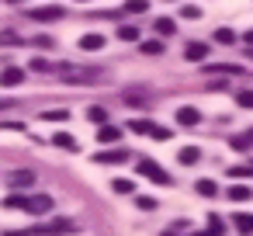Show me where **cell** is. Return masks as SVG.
<instances>
[{
    "label": "cell",
    "mask_w": 253,
    "mask_h": 236,
    "mask_svg": "<svg viewBox=\"0 0 253 236\" xmlns=\"http://www.w3.org/2000/svg\"><path fill=\"white\" fill-rule=\"evenodd\" d=\"M7 4H21V0H7Z\"/></svg>",
    "instance_id": "74e56055"
},
{
    "label": "cell",
    "mask_w": 253,
    "mask_h": 236,
    "mask_svg": "<svg viewBox=\"0 0 253 236\" xmlns=\"http://www.w3.org/2000/svg\"><path fill=\"white\" fill-rule=\"evenodd\" d=\"M42 118H45V122H66V118H70V111L56 108V111H42Z\"/></svg>",
    "instance_id": "4316f807"
},
{
    "label": "cell",
    "mask_w": 253,
    "mask_h": 236,
    "mask_svg": "<svg viewBox=\"0 0 253 236\" xmlns=\"http://www.w3.org/2000/svg\"><path fill=\"white\" fill-rule=\"evenodd\" d=\"M32 70H39V73H49L52 66H49V63H45L42 56H35V59H32Z\"/></svg>",
    "instance_id": "1f68e13d"
},
{
    "label": "cell",
    "mask_w": 253,
    "mask_h": 236,
    "mask_svg": "<svg viewBox=\"0 0 253 236\" xmlns=\"http://www.w3.org/2000/svg\"><path fill=\"white\" fill-rule=\"evenodd\" d=\"M25 205H28V194H7L4 198V208H11V212H25Z\"/></svg>",
    "instance_id": "ac0fdd59"
},
{
    "label": "cell",
    "mask_w": 253,
    "mask_h": 236,
    "mask_svg": "<svg viewBox=\"0 0 253 236\" xmlns=\"http://www.w3.org/2000/svg\"><path fill=\"white\" fill-rule=\"evenodd\" d=\"M153 28H156V35H163V39H167V35H173V32H177V21H173V18H156V21H153Z\"/></svg>",
    "instance_id": "2e32d148"
},
{
    "label": "cell",
    "mask_w": 253,
    "mask_h": 236,
    "mask_svg": "<svg viewBox=\"0 0 253 236\" xmlns=\"http://www.w3.org/2000/svg\"><path fill=\"white\" fill-rule=\"evenodd\" d=\"M80 49H84V52H101V49H104V35H97V32L80 35Z\"/></svg>",
    "instance_id": "8fae6325"
},
{
    "label": "cell",
    "mask_w": 253,
    "mask_h": 236,
    "mask_svg": "<svg viewBox=\"0 0 253 236\" xmlns=\"http://www.w3.org/2000/svg\"><path fill=\"white\" fill-rule=\"evenodd\" d=\"M194 191H198L201 198H215V194H218V184H215V181H198Z\"/></svg>",
    "instance_id": "44dd1931"
},
{
    "label": "cell",
    "mask_w": 253,
    "mask_h": 236,
    "mask_svg": "<svg viewBox=\"0 0 253 236\" xmlns=\"http://www.w3.org/2000/svg\"><path fill=\"white\" fill-rule=\"evenodd\" d=\"M180 14H184L187 21H198V18H201V11H198L194 4H184V7H180Z\"/></svg>",
    "instance_id": "f546056e"
},
{
    "label": "cell",
    "mask_w": 253,
    "mask_h": 236,
    "mask_svg": "<svg viewBox=\"0 0 253 236\" xmlns=\"http://www.w3.org/2000/svg\"><path fill=\"white\" fill-rule=\"evenodd\" d=\"M236 104L246 108V111H253V91H239V94H236Z\"/></svg>",
    "instance_id": "484cf974"
},
{
    "label": "cell",
    "mask_w": 253,
    "mask_h": 236,
    "mask_svg": "<svg viewBox=\"0 0 253 236\" xmlns=\"http://www.w3.org/2000/svg\"><path fill=\"white\" fill-rule=\"evenodd\" d=\"M128 129L139 132V136H149V139H156V142H167V139L173 136L167 125H156V122H149V118H135V122H128Z\"/></svg>",
    "instance_id": "7a4b0ae2"
},
{
    "label": "cell",
    "mask_w": 253,
    "mask_h": 236,
    "mask_svg": "<svg viewBox=\"0 0 253 236\" xmlns=\"http://www.w3.org/2000/svg\"><path fill=\"white\" fill-rule=\"evenodd\" d=\"M52 146H59V149H70V153H77V149H80V142H77L70 132H56V136H52Z\"/></svg>",
    "instance_id": "5bb4252c"
},
{
    "label": "cell",
    "mask_w": 253,
    "mask_h": 236,
    "mask_svg": "<svg viewBox=\"0 0 253 236\" xmlns=\"http://www.w3.org/2000/svg\"><path fill=\"white\" fill-rule=\"evenodd\" d=\"M118 139H122V129H118V125H101V129H97V142L108 146V142H118Z\"/></svg>",
    "instance_id": "4fadbf2b"
},
{
    "label": "cell",
    "mask_w": 253,
    "mask_h": 236,
    "mask_svg": "<svg viewBox=\"0 0 253 236\" xmlns=\"http://www.w3.org/2000/svg\"><path fill=\"white\" fill-rule=\"evenodd\" d=\"M194 236H218V233H211V229H208V233H194Z\"/></svg>",
    "instance_id": "d590c367"
},
{
    "label": "cell",
    "mask_w": 253,
    "mask_h": 236,
    "mask_svg": "<svg viewBox=\"0 0 253 236\" xmlns=\"http://www.w3.org/2000/svg\"><path fill=\"white\" fill-rule=\"evenodd\" d=\"M229 177H253V167H229Z\"/></svg>",
    "instance_id": "4dcf8cb0"
},
{
    "label": "cell",
    "mask_w": 253,
    "mask_h": 236,
    "mask_svg": "<svg viewBox=\"0 0 253 236\" xmlns=\"http://www.w3.org/2000/svg\"><path fill=\"white\" fill-rule=\"evenodd\" d=\"M236 229L239 233H253V215H236Z\"/></svg>",
    "instance_id": "83f0119b"
},
{
    "label": "cell",
    "mask_w": 253,
    "mask_h": 236,
    "mask_svg": "<svg viewBox=\"0 0 253 236\" xmlns=\"http://www.w3.org/2000/svg\"><path fill=\"white\" fill-rule=\"evenodd\" d=\"M87 118H90V122H97V125H108V111H104L101 104H94V108H87Z\"/></svg>",
    "instance_id": "cb8c5ba5"
},
{
    "label": "cell",
    "mask_w": 253,
    "mask_h": 236,
    "mask_svg": "<svg viewBox=\"0 0 253 236\" xmlns=\"http://www.w3.org/2000/svg\"><path fill=\"white\" fill-rule=\"evenodd\" d=\"M177 160H180L184 167H194V163L201 160V149H198V146H184V149L177 153Z\"/></svg>",
    "instance_id": "9a60e30c"
},
{
    "label": "cell",
    "mask_w": 253,
    "mask_h": 236,
    "mask_svg": "<svg viewBox=\"0 0 253 236\" xmlns=\"http://www.w3.org/2000/svg\"><path fill=\"white\" fill-rule=\"evenodd\" d=\"M243 42H246V46H253V32H246V35H243Z\"/></svg>",
    "instance_id": "e575fe53"
},
{
    "label": "cell",
    "mask_w": 253,
    "mask_h": 236,
    "mask_svg": "<svg viewBox=\"0 0 253 236\" xmlns=\"http://www.w3.org/2000/svg\"><path fill=\"white\" fill-rule=\"evenodd\" d=\"M232 146H236V149H246V146H250V139H246V136H236V139H232Z\"/></svg>",
    "instance_id": "836d02e7"
},
{
    "label": "cell",
    "mask_w": 253,
    "mask_h": 236,
    "mask_svg": "<svg viewBox=\"0 0 253 236\" xmlns=\"http://www.w3.org/2000/svg\"><path fill=\"white\" fill-rule=\"evenodd\" d=\"M7 184H11L14 191H25V188L35 184V174H32V170H14V174L7 177Z\"/></svg>",
    "instance_id": "30bf717a"
},
{
    "label": "cell",
    "mask_w": 253,
    "mask_h": 236,
    "mask_svg": "<svg viewBox=\"0 0 253 236\" xmlns=\"http://www.w3.org/2000/svg\"><path fill=\"white\" fill-rule=\"evenodd\" d=\"M59 80L63 84H104L108 73L97 70V66H70V63H63L59 66Z\"/></svg>",
    "instance_id": "6da1fadb"
},
{
    "label": "cell",
    "mask_w": 253,
    "mask_h": 236,
    "mask_svg": "<svg viewBox=\"0 0 253 236\" xmlns=\"http://www.w3.org/2000/svg\"><path fill=\"white\" fill-rule=\"evenodd\" d=\"M77 4H87V0H77Z\"/></svg>",
    "instance_id": "ab89813d"
},
{
    "label": "cell",
    "mask_w": 253,
    "mask_h": 236,
    "mask_svg": "<svg viewBox=\"0 0 253 236\" xmlns=\"http://www.w3.org/2000/svg\"><path fill=\"white\" fill-rule=\"evenodd\" d=\"M118 39L122 42H139V28L135 25H118Z\"/></svg>",
    "instance_id": "7402d4cb"
},
{
    "label": "cell",
    "mask_w": 253,
    "mask_h": 236,
    "mask_svg": "<svg viewBox=\"0 0 253 236\" xmlns=\"http://www.w3.org/2000/svg\"><path fill=\"white\" fill-rule=\"evenodd\" d=\"M250 198H253V191L246 184H229V201H250Z\"/></svg>",
    "instance_id": "e0dca14e"
},
{
    "label": "cell",
    "mask_w": 253,
    "mask_h": 236,
    "mask_svg": "<svg viewBox=\"0 0 253 236\" xmlns=\"http://www.w3.org/2000/svg\"><path fill=\"white\" fill-rule=\"evenodd\" d=\"M139 49H142L146 56H160V52H163V42H142Z\"/></svg>",
    "instance_id": "f1b7e54d"
},
{
    "label": "cell",
    "mask_w": 253,
    "mask_h": 236,
    "mask_svg": "<svg viewBox=\"0 0 253 236\" xmlns=\"http://www.w3.org/2000/svg\"><path fill=\"white\" fill-rule=\"evenodd\" d=\"M139 174H142V177H149L153 184H163V188H167V184H173V181H170V174H167L156 160H149V156H146V160H139Z\"/></svg>",
    "instance_id": "277c9868"
},
{
    "label": "cell",
    "mask_w": 253,
    "mask_h": 236,
    "mask_svg": "<svg viewBox=\"0 0 253 236\" xmlns=\"http://www.w3.org/2000/svg\"><path fill=\"white\" fill-rule=\"evenodd\" d=\"M35 46H39V49H52V46H56V42H52V39H49V35H39V39H35Z\"/></svg>",
    "instance_id": "d6a6232c"
},
{
    "label": "cell",
    "mask_w": 253,
    "mask_h": 236,
    "mask_svg": "<svg viewBox=\"0 0 253 236\" xmlns=\"http://www.w3.org/2000/svg\"><path fill=\"white\" fill-rule=\"evenodd\" d=\"M111 191H115V194H135V181L118 177V181H111Z\"/></svg>",
    "instance_id": "ffe728a7"
},
{
    "label": "cell",
    "mask_w": 253,
    "mask_h": 236,
    "mask_svg": "<svg viewBox=\"0 0 253 236\" xmlns=\"http://www.w3.org/2000/svg\"><path fill=\"white\" fill-rule=\"evenodd\" d=\"M35 21H42V25H49V21H59L63 18V7L59 4H42V7H35V11H28Z\"/></svg>",
    "instance_id": "8992f818"
},
{
    "label": "cell",
    "mask_w": 253,
    "mask_h": 236,
    "mask_svg": "<svg viewBox=\"0 0 253 236\" xmlns=\"http://www.w3.org/2000/svg\"><path fill=\"white\" fill-rule=\"evenodd\" d=\"M201 122V111L194 108V104H184V108H177V125L180 129H194Z\"/></svg>",
    "instance_id": "52a82bcc"
},
{
    "label": "cell",
    "mask_w": 253,
    "mask_h": 236,
    "mask_svg": "<svg viewBox=\"0 0 253 236\" xmlns=\"http://www.w3.org/2000/svg\"><path fill=\"white\" fill-rule=\"evenodd\" d=\"M149 0H125V14H146Z\"/></svg>",
    "instance_id": "603a6c76"
},
{
    "label": "cell",
    "mask_w": 253,
    "mask_h": 236,
    "mask_svg": "<svg viewBox=\"0 0 253 236\" xmlns=\"http://www.w3.org/2000/svg\"><path fill=\"white\" fill-rule=\"evenodd\" d=\"M0 108H7V101H0Z\"/></svg>",
    "instance_id": "f35d334b"
},
{
    "label": "cell",
    "mask_w": 253,
    "mask_h": 236,
    "mask_svg": "<svg viewBox=\"0 0 253 236\" xmlns=\"http://www.w3.org/2000/svg\"><path fill=\"white\" fill-rule=\"evenodd\" d=\"M170 4H173V0H170Z\"/></svg>",
    "instance_id": "b9f144b4"
},
{
    "label": "cell",
    "mask_w": 253,
    "mask_h": 236,
    "mask_svg": "<svg viewBox=\"0 0 253 236\" xmlns=\"http://www.w3.org/2000/svg\"><path fill=\"white\" fill-rule=\"evenodd\" d=\"M211 39H215L218 46H232V42H239V35H236L232 28H218V32L211 35Z\"/></svg>",
    "instance_id": "d6986e66"
},
{
    "label": "cell",
    "mask_w": 253,
    "mask_h": 236,
    "mask_svg": "<svg viewBox=\"0 0 253 236\" xmlns=\"http://www.w3.org/2000/svg\"><path fill=\"white\" fill-rule=\"evenodd\" d=\"M163 236H170V233H163Z\"/></svg>",
    "instance_id": "60d3db41"
},
{
    "label": "cell",
    "mask_w": 253,
    "mask_h": 236,
    "mask_svg": "<svg viewBox=\"0 0 253 236\" xmlns=\"http://www.w3.org/2000/svg\"><path fill=\"white\" fill-rule=\"evenodd\" d=\"M135 205H139L142 212H156V208H160V201H156V198H149V194H139V198H135Z\"/></svg>",
    "instance_id": "d4e9b609"
},
{
    "label": "cell",
    "mask_w": 253,
    "mask_h": 236,
    "mask_svg": "<svg viewBox=\"0 0 253 236\" xmlns=\"http://www.w3.org/2000/svg\"><path fill=\"white\" fill-rule=\"evenodd\" d=\"M246 139H250V142H253V129H250V132H246Z\"/></svg>",
    "instance_id": "8d00e7d4"
},
{
    "label": "cell",
    "mask_w": 253,
    "mask_h": 236,
    "mask_svg": "<svg viewBox=\"0 0 253 236\" xmlns=\"http://www.w3.org/2000/svg\"><path fill=\"white\" fill-rule=\"evenodd\" d=\"M73 229H77L73 219H52V222H45V226L28 229V236H63V233H73Z\"/></svg>",
    "instance_id": "3957f363"
},
{
    "label": "cell",
    "mask_w": 253,
    "mask_h": 236,
    "mask_svg": "<svg viewBox=\"0 0 253 236\" xmlns=\"http://www.w3.org/2000/svg\"><path fill=\"white\" fill-rule=\"evenodd\" d=\"M128 160V153L125 149H108V153H94V163H104V167H118V163H125Z\"/></svg>",
    "instance_id": "ba28073f"
},
{
    "label": "cell",
    "mask_w": 253,
    "mask_h": 236,
    "mask_svg": "<svg viewBox=\"0 0 253 236\" xmlns=\"http://www.w3.org/2000/svg\"><path fill=\"white\" fill-rule=\"evenodd\" d=\"M184 59H191V63H198V59H208V42H191V46L184 49Z\"/></svg>",
    "instance_id": "7c38bea8"
},
{
    "label": "cell",
    "mask_w": 253,
    "mask_h": 236,
    "mask_svg": "<svg viewBox=\"0 0 253 236\" xmlns=\"http://www.w3.org/2000/svg\"><path fill=\"white\" fill-rule=\"evenodd\" d=\"M18 84H25V70H21V66L0 70V87H18Z\"/></svg>",
    "instance_id": "9c48e42d"
},
{
    "label": "cell",
    "mask_w": 253,
    "mask_h": 236,
    "mask_svg": "<svg viewBox=\"0 0 253 236\" xmlns=\"http://www.w3.org/2000/svg\"><path fill=\"white\" fill-rule=\"evenodd\" d=\"M56 205H52V198L49 194H28V205H25V212H32V215H49Z\"/></svg>",
    "instance_id": "5b68a950"
}]
</instances>
